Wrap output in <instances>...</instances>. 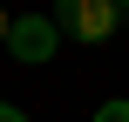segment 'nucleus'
I'll return each mask as SVG.
<instances>
[{
	"instance_id": "5",
	"label": "nucleus",
	"mask_w": 129,
	"mask_h": 122,
	"mask_svg": "<svg viewBox=\"0 0 129 122\" xmlns=\"http://www.w3.org/2000/svg\"><path fill=\"white\" fill-rule=\"evenodd\" d=\"M7 20H14V14H7V7H0V41H7Z\"/></svg>"
},
{
	"instance_id": "4",
	"label": "nucleus",
	"mask_w": 129,
	"mask_h": 122,
	"mask_svg": "<svg viewBox=\"0 0 129 122\" xmlns=\"http://www.w3.org/2000/svg\"><path fill=\"white\" fill-rule=\"evenodd\" d=\"M0 122H27V109H14V102H0Z\"/></svg>"
},
{
	"instance_id": "1",
	"label": "nucleus",
	"mask_w": 129,
	"mask_h": 122,
	"mask_svg": "<svg viewBox=\"0 0 129 122\" xmlns=\"http://www.w3.org/2000/svg\"><path fill=\"white\" fill-rule=\"evenodd\" d=\"M116 27H122V14H116L109 0H54V34H61V41L102 48Z\"/></svg>"
},
{
	"instance_id": "6",
	"label": "nucleus",
	"mask_w": 129,
	"mask_h": 122,
	"mask_svg": "<svg viewBox=\"0 0 129 122\" xmlns=\"http://www.w3.org/2000/svg\"><path fill=\"white\" fill-rule=\"evenodd\" d=\"M109 7H116V14H129V0H109Z\"/></svg>"
},
{
	"instance_id": "3",
	"label": "nucleus",
	"mask_w": 129,
	"mask_h": 122,
	"mask_svg": "<svg viewBox=\"0 0 129 122\" xmlns=\"http://www.w3.org/2000/svg\"><path fill=\"white\" fill-rule=\"evenodd\" d=\"M95 122H129V102H102V109H95Z\"/></svg>"
},
{
	"instance_id": "2",
	"label": "nucleus",
	"mask_w": 129,
	"mask_h": 122,
	"mask_svg": "<svg viewBox=\"0 0 129 122\" xmlns=\"http://www.w3.org/2000/svg\"><path fill=\"white\" fill-rule=\"evenodd\" d=\"M54 41H61V34H54V20H48V14H14V20H7V41H0V48H7L14 61L41 68V61H54Z\"/></svg>"
}]
</instances>
